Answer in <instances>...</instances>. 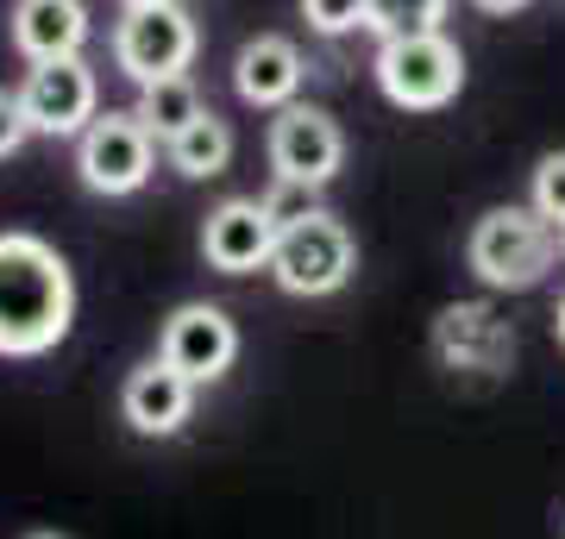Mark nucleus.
I'll return each instance as SVG.
<instances>
[{
  "instance_id": "f257e3e1",
  "label": "nucleus",
  "mask_w": 565,
  "mask_h": 539,
  "mask_svg": "<svg viewBox=\"0 0 565 539\" xmlns=\"http://www.w3.org/2000/svg\"><path fill=\"white\" fill-rule=\"evenodd\" d=\"M76 282L57 245L39 233H0V358H44L70 339Z\"/></svg>"
},
{
  "instance_id": "f03ea898",
  "label": "nucleus",
  "mask_w": 565,
  "mask_h": 539,
  "mask_svg": "<svg viewBox=\"0 0 565 539\" xmlns=\"http://www.w3.org/2000/svg\"><path fill=\"white\" fill-rule=\"evenodd\" d=\"M471 270L490 282V289H534V282L553 270V220H541L534 207H490L484 220L471 226Z\"/></svg>"
},
{
  "instance_id": "7ed1b4c3",
  "label": "nucleus",
  "mask_w": 565,
  "mask_h": 539,
  "mask_svg": "<svg viewBox=\"0 0 565 539\" xmlns=\"http://www.w3.org/2000/svg\"><path fill=\"white\" fill-rule=\"evenodd\" d=\"M377 88L403 114H434L465 88V57L446 32H403L377 44Z\"/></svg>"
},
{
  "instance_id": "20e7f679",
  "label": "nucleus",
  "mask_w": 565,
  "mask_h": 539,
  "mask_svg": "<svg viewBox=\"0 0 565 539\" xmlns=\"http://www.w3.org/2000/svg\"><path fill=\"white\" fill-rule=\"evenodd\" d=\"M352 270H359V245H352V233H345L333 214H308L302 226H289V233H277V251H270V277H277L282 295H333V289H345L352 282Z\"/></svg>"
},
{
  "instance_id": "39448f33",
  "label": "nucleus",
  "mask_w": 565,
  "mask_h": 539,
  "mask_svg": "<svg viewBox=\"0 0 565 539\" xmlns=\"http://www.w3.org/2000/svg\"><path fill=\"white\" fill-rule=\"evenodd\" d=\"M158 163V139L145 132L139 114H102L76 139V170L95 195H139Z\"/></svg>"
},
{
  "instance_id": "423d86ee",
  "label": "nucleus",
  "mask_w": 565,
  "mask_h": 539,
  "mask_svg": "<svg viewBox=\"0 0 565 539\" xmlns=\"http://www.w3.org/2000/svg\"><path fill=\"white\" fill-rule=\"evenodd\" d=\"M95 100H102V82L82 57H57V63H32V76L20 88V107L32 132L44 139H82L88 126L102 120L95 114Z\"/></svg>"
},
{
  "instance_id": "0eeeda50",
  "label": "nucleus",
  "mask_w": 565,
  "mask_h": 539,
  "mask_svg": "<svg viewBox=\"0 0 565 539\" xmlns=\"http://www.w3.org/2000/svg\"><path fill=\"white\" fill-rule=\"evenodd\" d=\"M195 57V20L182 13L177 0L170 7H132L114 32V63L126 76L139 82H163V76H182Z\"/></svg>"
},
{
  "instance_id": "6e6552de",
  "label": "nucleus",
  "mask_w": 565,
  "mask_h": 539,
  "mask_svg": "<svg viewBox=\"0 0 565 539\" xmlns=\"http://www.w3.org/2000/svg\"><path fill=\"white\" fill-rule=\"evenodd\" d=\"M270 163H277L282 182H308V188H327L345 163V132L333 126V114L321 107H282L270 120Z\"/></svg>"
},
{
  "instance_id": "1a4fd4ad",
  "label": "nucleus",
  "mask_w": 565,
  "mask_h": 539,
  "mask_svg": "<svg viewBox=\"0 0 565 539\" xmlns=\"http://www.w3.org/2000/svg\"><path fill=\"white\" fill-rule=\"evenodd\" d=\"M239 358V326L226 320V308L214 301H189L177 314L163 320V364H177L182 377L195 382H221Z\"/></svg>"
},
{
  "instance_id": "9d476101",
  "label": "nucleus",
  "mask_w": 565,
  "mask_h": 539,
  "mask_svg": "<svg viewBox=\"0 0 565 539\" xmlns=\"http://www.w3.org/2000/svg\"><path fill=\"white\" fill-rule=\"evenodd\" d=\"M202 251L221 277H252V270H270V251H277V220L264 214V201H221L202 226Z\"/></svg>"
},
{
  "instance_id": "9b49d317",
  "label": "nucleus",
  "mask_w": 565,
  "mask_h": 539,
  "mask_svg": "<svg viewBox=\"0 0 565 539\" xmlns=\"http://www.w3.org/2000/svg\"><path fill=\"white\" fill-rule=\"evenodd\" d=\"M120 414L139 440H170L182 433V420L195 414V382L182 377L177 364H139L120 389Z\"/></svg>"
},
{
  "instance_id": "f8f14e48",
  "label": "nucleus",
  "mask_w": 565,
  "mask_h": 539,
  "mask_svg": "<svg viewBox=\"0 0 565 539\" xmlns=\"http://www.w3.org/2000/svg\"><path fill=\"white\" fill-rule=\"evenodd\" d=\"M233 88H239V100H252V107H296V95H302V51L289 39H277V32H264V39H252L233 57Z\"/></svg>"
},
{
  "instance_id": "ddd939ff",
  "label": "nucleus",
  "mask_w": 565,
  "mask_h": 539,
  "mask_svg": "<svg viewBox=\"0 0 565 539\" xmlns=\"http://www.w3.org/2000/svg\"><path fill=\"white\" fill-rule=\"evenodd\" d=\"M13 44L32 63L82 57V44H88V7L82 0H20L13 7Z\"/></svg>"
},
{
  "instance_id": "4468645a",
  "label": "nucleus",
  "mask_w": 565,
  "mask_h": 539,
  "mask_svg": "<svg viewBox=\"0 0 565 539\" xmlns=\"http://www.w3.org/2000/svg\"><path fill=\"white\" fill-rule=\"evenodd\" d=\"M202 114H207L202 88L189 82V69H182V76H163V82H145V88H139V120H145V132L163 139V144L177 139L182 126H195Z\"/></svg>"
},
{
  "instance_id": "2eb2a0df",
  "label": "nucleus",
  "mask_w": 565,
  "mask_h": 539,
  "mask_svg": "<svg viewBox=\"0 0 565 539\" xmlns=\"http://www.w3.org/2000/svg\"><path fill=\"white\" fill-rule=\"evenodd\" d=\"M163 151H170V163H177L189 182L226 176V163H233V126H226L221 114H202L195 126H182Z\"/></svg>"
},
{
  "instance_id": "dca6fc26",
  "label": "nucleus",
  "mask_w": 565,
  "mask_h": 539,
  "mask_svg": "<svg viewBox=\"0 0 565 539\" xmlns=\"http://www.w3.org/2000/svg\"><path fill=\"white\" fill-rule=\"evenodd\" d=\"M440 352H446V358H459V364H471L478 352L503 358L509 333L497 326V314H490V308H446V314H440Z\"/></svg>"
},
{
  "instance_id": "f3484780",
  "label": "nucleus",
  "mask_w": 565,
  "mask_h": 539,
  "mask_svg": "<svg viewBox=\"0 0 565 539\" xmlns=\"http://www.w3.org/2000/svg\"><path fill=\"white\" fill-rule=\"evenodd\" d=\"M446 20V0H371L364 25L377 39H403V32H440Z\"/></svg>"
},
{
  "instance_id": "a211bd4d",
  "label": "nucleus",
  "mask_w": 565,
  "mask_h": 539,
  "mask_svg": "<svg viewBox=\"0 0 565 539\" xmlns=\"http://www.w3.org/2000/svg\"><path fill=\"white\" fill-rule=\"evenodd\" d=\"M321 188H308V182H282L277 176V188H270V195H264V214H270V220H277V233H289V226H302L308 214H321Z\"/></svg>"
},
{
  "instance_id": "6ab92c4d",
  "label": "nucleus",
  "mask_w": 565,
  "mask_h": 539,
  "mask_svg": "<svg viewBox=\"0 0 565 539\" xmlns=\"http://www.w3.org/2000/svg\"><path fill=\"white\" fill-rule=\"evenodd\" d=\"M541 220L565 226V151H553V158L534 163V201H527Z\"/></svg>"
},
{
  "instance_id": "aec40b11",
  "label": "nucleus",
  "mask_w": 565,
  "mask_h": 539,
  "mask_svg": "<svg viewBox=\"0 0 565 539\" xmlns=\"http://www.w3.org/2000/svg\"><path fill=\"white\" fill-rule=\"evenodd\" d=\"M302 13L315 32H327V39H340V32H359L364 13H371V0H302Z\"/></svg>"
},
{
  "instance_id": "412c9836",
  "label": "nucleus",
  "mask_w": 565,
  "mask_h": 539,
  "mask_svg": "<svg viewBox=\"0 0 565 539\" xmlns=\"http://www.w3.org/2000/svg\"><path fill=\"white\" fill-rule=\"evenodd\" d=\"M25 139H32V120H25L20 95H7V88H0V158H13Z\"/></svg>"
},
{
  "instance_id": "4be33fe9",
  "label": "nucleus",
  "mask_w": 565,
  "mask_h": 539,
  "mask_svg": "<svg viewBox=\"0 0 565 539\" xmlns=\"http://www.w3.org/2000/svg\"><path fill=\"white\" fill-rule=\"evenodd\" d=\"M484 13H515V7H527V0H478Z\"/></svg>"
},
{
  "instance_id": "5701e85b",
  "label": "nucleus",
  "mask_w": 565,
  "mask_h": 539,
  "mask_svg": "<svg viewBox=\"0 0 565 539\" xmlns=\"http://www.w3.org/2000/svg\"><path fill=\"white\" fill-rule=\"evenodd\" d=\"M553 333H559V345H565V295H559V314H553Z\"/></svg>"
},
{
  "instance_id": "b1692460",
  "label": "nucleus",
  "mask_w": 565,
  "mask_h": 539,
  "mask_svg": "<svg viewBox=\"0 0 565 539\" xmlns=\"http://www.w3.org/2000/svg\"><path fill=\"white\" fill-rule=\"evenodd\" d=\"M132 7H170V0H126V13H132Z\"/></svg>"
},
{
  "instance_id": "393cba45",
  "label": "nucleus",
  "mask_w": 565,
  "mask_h": 539,
  "mask_svg": "<svg viewBox=\"0 0 565 539\" xmlns=\"http://www.w3.org/2000/svg\"><path fill=\"white\" fill-rule=\"evenodd\" d=\"M559 251H565V226H559Z\"/></svg>"
},
{
  "instance_id": "a878e982",
  "label": "nucleus",
  "mask_w": 565,
  "mask_h": 539,
  "mask_svg": "<svg viewBox=\"0 0 565 539\" xmlns=\"http://www.w3.org/2000/svg\"><path fill=\"white\" fill-rule=\"evenodd\" d=\"M32 539H57V533H32Z\"/></svg>"
}]
</instances>
